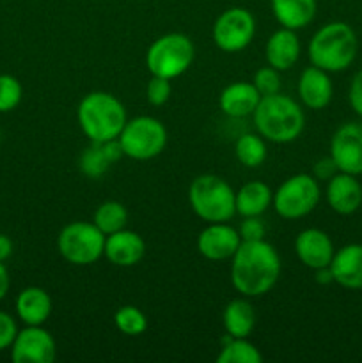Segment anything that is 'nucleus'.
I'll use <instances>...</instances> for the list:
<instances>
[{
  "label": "nucleus",
  "mask_w": 362,
  "mask_h": 363,
  "mask_svg": "<svg viewBox=\"0 0 362 363\" xmlns=\"http://www.w3.org/2000/svg\"><path fill=\"white\" fill-rule=\"evenodd\" d=\"M144 240L137 233H133V230L121 229L105 238V250H103V255L112 264L119 266V268L135 266L144 257Z\"/></svg>",
  "instance_id": "16"
},
{
  "label": "nucleus",
  "mask_w": 362,
  "mask_h": 363,
  "mask_svg": "<svg viewBox=\"0 0 362 363\" xmlns=\"http://www.w3.org/2000/svg\"><path fill=\"white\" fill-rule=\"evenodd\" d=\"M263 354L259 353L254 344L247 339H234L227 335L222 339V350H220L216 363H261Z\"/></svg>",
  "instance_id": "26"
},
{
  "label": "nucleus",
  "mask_w": 362,
  "mask_h": 363,
  "mask_svg": "<svg viewBox=\"0 0 362 363\" xmlns=\"http://www.w3.org/2000/svg\"><path fill=\"white\" fill-rule=\"evenodd\" d=\"M52 308V298L41 287H27L16 298V314L27 326L45 325Z\"/></svg>",
  "instance_id": "22"
},
{
  "label": "nucleus",
  "mask_w": 362,
  "mask_h": 363,
  "mask_svg": "<svg viewBox=\"0 0 362 363\" xmlns=\"http://www.w3.org/2000/svg\"><path fill=\"white\" fill-rule=\"evenodd\" d=\"M55 353V340L43 326L25 325L11 344V360L14 363H52Z\"/></svg>",
  "instance_id": "11"
},
{
  "label": "nucleus",
  "mask_w": 362,
  "mask_h": 363,
  "mask_svg": "<svg viewBox=\"0 0 362 363\" xmlns=\"http://www.w3.org/2000/svg\"><path fill=\"white\" fill-rule=\"evenodd\" d=\"M9 286H11L9 272H7L4 261H0V300H4V298H6L7 291H9Z\"/></svg>",
  "instance_id": "37"
},
{
  "label": "nucleus",
  "mask_w": 362,
  "mask_h": 363,
  "mask_svg": "<svg viewBox=\"0 0 362 363\" xmlns=\"http://www.w3.org/2000/svg\"><path fill=\"white\" fill-rule=\"evenodd\" d=\"M121 156H124V152L117 138L106 142H92L80 155L78 167H80L82 174L91 179H98Z\"/></svg>",
  "instance_id": "21"
},
{
  "label": "nucleus",
  "mask_w": 362,
  "mask_h": 363,
  "mask_svg": "<svg viewBox=\"0 0 362 363\" xmlns=\"http://www.w3.org/2000/svg\"><path fill=\"white\" fill-rule=\"evenodd\" d=\"M78 124L91 142L114 140L126 124L124 105L110 92H89L77 110Z\"/></svg>",
  "instance_id": "4"
},
{
  "label": "nucleus",
  "mask_w": 362,
  "mask_h": 363,
  "mask_svg": "<svg viewBox=\"0 0 362 363\" xmlns=\"http://www.w3.org/2000/svg\"><path fill=\"white\" fill-rule=\"evenodd\" d=\"M330 158L339 172L362 174V123L341 124L330 140Z\"/></svg>",
  "instance_id": "12"
},
{
  "label": "nucleus",
  "mask_w": 362,
  "mask_h": 363,
  "mask_svg": "<svg viewBox=\"0 0 362 363\" xmlns=\"http://www.w3.org/2000/svg\"><path fill=\"white\" fill-rule=\"evenodd\" d=\"M332 80L329 73L316 66H309L298 78V96L311 110H323L332 99Z\"/></svg>",
  "instance_id": "18"
},
{
  "label": "nucleus",
  "mask_w": 362,
  "mask_h": 363,
  "mask_svg": "<svg viewBox=\"0 0 362 363\" xmlns=\"http://www.w3.org/2000/svg\"><path fill=\"white\" fill-rule=\"evenodd\" d=\"M23 96V89L13 74H0V112H11L16 108Z\"/></svg>",
  "instance_id": "30"
},
{
  "label": "nucleus",
  "mask_w": 362,
  "mask_h": 363,
  "mask_svg": "<svg viewBox=\"0 0 362 363\" xmlns=\"http://www.w3.org/2000/svg\"><path fill=\"white\" fill-rule=\"evenodd\" d=\"M314 279L318 284H323V286H327V284L334 282V275H332V269H330V266H325V268H319V269H314Z\"/></svg>",
  "instance_id": "39"
},
{
  "label": "nucleus",
  "mask_w": 362,
  "mask_h": 363,
  "mask_svg": "<svg viewBox=\"0 0 362 363\" xmlns=\"http://www.w3.org/2000/svg\"><path fill=\"white\" fill-rule=\"evenodd\" d=\"M128 222V211L121 202L117 201H106L96 208L94 216H92V223L102 230L105 236L117 233L121 229H126Z\"/></svg>",
  "instance_id": "27"
},
{
  "label": "nucleus",
  "mask_w": 362,
  "mask_h": 363,
  "mask_svg": "<svg viewBox=\"0 0 362 363\" xmlns=\"http://www.w3.org/2000/svg\"><path fill=\"white\" fill-rule=\"evenodd\" d=\"M322 190L318 179L309 174H295L287 177L273 194V209L280 218L297 220L314 211Z\"/></svg>",
  "instance_id": "8"
},
{
  "label": "nucleus",
  "mask_w": 362,
  "mask_h": 363,
  "mask_svg": "<svg viewBox=\"0 0 362 363\" xmlns=\"http://www.w3.org/2000/svg\"><path fill=\"white\" fill-rule=\"evenodd\" d=\"M241 245L240 233L226 222L209 223L197 238V248L209 261H226L234 255Z\"/></svg>",
  "instance_id": "13"
},
{
  "label": "nucleus",
  "mask_w": 362,
  "mask_h": 363,
  "mask_svg": "<svg viewBox=\"0 0 362 363\" xmlns=\"http://www.w3.org/2000/svg\"><path fill=\"white\" fill-rule=\"evenodd\" d=\"M280 71H277L275 67L272 66H265L261 67V69L256 71L254 74V80H252V84H254V87L258 89V92L263 96H272V94H277V92H280Z\"/></svg>",
  "instance_id": "31"
},
{
  "label": "nucleus",
  "mask_w": 362,
  "mask_h": 363,
  "mask_svg": "<svg viewBox=\"0 0 362 363\" xmlns=\"http://www.w3.org/2000/svg\"><path fill=\"white\" fill-rule=\"evenodd\" d=\"M272 2V13L275 20L284 28L298 30L304 28L314 20L316 16V0H270Z\"/></svg>",
  "instance_id": "23"
},
{
  "label": "nucleus",
  "mask_w": 362,
  "mask_h": 363,
  "mask_svg": "<svg viewBox=\"0 0 362 363\" xmlns=\"http://www.w3.org/2000/svg\"><path fill=\"white\" fill-rule=\"evenodd\" d=\"M327 202L337 215H351L362 204V184L357 176L337 172L327 184Z\"/></svg>",
  "instance_id": "15"
},
{
  "label": "nucleus",
  "mask_w": 362,
  "mask_h": 363,
  "mask_svg": "<svg viewBox=\"0 0 362 363\" xmlns=\"http://www.w3.org/2000/svg\"><path fill=\"white\" fill-rule=\"evenodd\" d=\"M146 98L153 106H162L170 98V80L162 77H151L146 87Z\"/></svg>",
  "instance_id": "32"
},
{
  "label": "nucleus",
  "mask_w": 362,
  "mask_h": 363,
  "mask_svg": "<svg viewBox=\"0 0 362 363\" xmlns=\"http://www.w3.org/2000/svg\"><path fill=\"white\" fill-rule=\"evenodd\" d=\"M259 101H261V94L252 82H234L220 92L219 106L227 117L243 119L254 113Z\"/></svg>",
  "instance_id": "17"
},
{
  "label": "nucleus",
  "mask_w": 362,
  "mask_h": 363,
  "mask_svg": "<svg viewBox=\"0 0 362 363\" xmlns=\"http://www.w3.org/2000/svg\"><path fill=\"white\" fill-rule=\"evenodd\" d=\"M273 201V191L263 181H248L236 194V213L240 216H261Z\"/></svg>",
  "instance_id": "24"
},
{
  "label": "nucleus",
  "mask_w": 362,
  "mask_h": 363,
  "mask_svg": "<svg viewBox=\"0 0 362 363\" xmlns=\"http://www.w3.org/2000/svg\"><path fill=\"white\" fill-rule=\"evenodd\" d=\"M222 323L227 335L234 337V339H247L254 330L256 312L247 300L236 298L224 308Z\"/></svg>",
  "instance_id": "25"
},
{
  "label": "nucleus",
  "mask_w": 362,
  "mask_h": 363,
  "mask_svg": "<svg viewBox=\"0 0 362 363\" xmlns=\"http://www.w3.org/2000/svg\"><path fill=\"white\" fill-rule=\"evenodd\" d=\"M238 233H240L241 241H261L265 240L266 229L259 216H245Z\"/></svg>",
  "instance_id": "33"
},
{
  "label": "nucleus",
  "mask_w": 362,
  "mask_h": 363,
  "mask_svg": "<svg viewBox=\"0 0 362 363\" xmlns=\"http://www.w3.org/2000/svg\"><path fill=\"white\" fill-rule=\"evenodd\" d=\"M357 50L358 41L353 28L344 21H330L311 38L309 59L312 66L327 73H339L351 66Z\"/></svg>",
  "instance_id": "3"
},
{
  "label": "nucleus",
  "mask_w": 362,
  "mask_h": 363,
  "mask_svg": "<svg viewBox=\"0 0 362 363\" xmlns=\"http://www.w3.org/2000/svg\"><path fill=\"white\" fill-rule=\"evenodd\" d=\"M334 282L344 289H362V245L351 243L339 248L334 254L332 262Z\"/></svg>",
  "instance_id": "19"
},
{
  "label": "nucleus",
  "mask_w": 362,
  "mask_h": 363,
  "mask_svg": "<svg viewBox=\"0 0 362 363\" xmlns=\"http://www.w3.org/2000/svg\"><path fill=\"white\" fill-rule=\"evenodd\" d=\"M252 117L258 133L273 144L293 142L304 131V110L293 98L280 92L263 96Z\"/></svg>",
  "instance_id": "2"
},
{
  "label": "nucleus",
  "mask_w": 362,
  "mask_h": 363,
  "mask_svg": "<svg viewBox=\"0 0 362 363\" xmlns=\"http://www.w3.org/2000/svg\"><path fill=\"white\" fill-rule=\"evenodd\" d=\"M117 140L123 147L124 156L144 162L155 158L165 149L167 130L155 117L141 116L126 121Z\"/></svg>",
  "instance_id": "7"
},
{
  "label": "nucleus",
  "mask_w": 362,
  "mask_h": 363,
  "mask_svg": "<svg viewBox=\"0 0 362 363\" xmlns=\"http://www.w3.org/2000/svg\"><path fill=\"white\" fill-rule=\"evenodd\" d=\"M256 32V20L245 7H229L213 23V41L222 52L236 53L247 48Z\"/></svg>",
  "instance_id": "10"
},
{
  "label": "nucleus",
  "mask_w": 362,
  "mask_h": 363,
  "mask_svg": "<svg viewBox=\"0 0 362 363\" xmlns=\"http://www.w3.org/2000/svg\"><path fill=\"white\" fill-rule=\"evenodd\" d=\"M295 252L304 266L309 269H319L330 266L334 254V245L329 234L322 229H305L295 240Z\"/></svg>",
  "instance_id": "14"
},
{
  "label": "nucleus",
  "mask_w": 362,
  "mask_h": 363,
  "mask_svg": "<svg viewBox=\"0 0 362 363\" xmlns=\"http://www.w3.org/2000/svg\"><path fill=\"white\" fill-rule=\"evenodd\" d=\"M195 59V46L188 35L180 32L160 35L148 48L146 66L153 77H162L167 80L183 74Z\"/></svg>",
  "instance_id": "6"
},
{
  "label": "nucleus",
  "mask_w": 362,
  "mask_h": 363,
  "mask_svg": "<svg viewBox=\"0 0 362 363\" xmlns=\"http://www.w3.org/2000/svg\"><path fill=\"white\" fill-rule=\"evenodd\" d=\"M105 234L89 222H71L57 238L60 255L75 266H87L98 261L105 250Z\"/></svg>",
  "instance_id": "9"
},
{
  "label": "nucleus",
  "mask_w": 362,
  "mask_h": 363,
  "mask_svg": "<svg viewBox=\"0 0 362 363\" xmlns=\"http://www.w3.org/2000/svg\"><path fill=\"white\" fill-rule=\"evenodd\" d=\"M231 262L233 287L247 298L272 291L280 277V257L268 241H241Z\"/></svg>",
  "instance_id": "1"
},
{
  "label": "nucleus",
  "mask_w": 362,
  "mask_h": 363,
  "mask_svg": "<svg viewBox=\"0 0 362 363\" xmlns=\"http://www.w3.org/2000/svg\"><path fill=\"white\" fill-rule=\"evenodd\" d=\"M13 254V241L6 234H0V261H7Z\"/></svg>",
  "instance_id": "38"
},
{
  "label": "nucleus",
  "mask_w": 362,
  "mask_h": 363,
  "mask_svg": "<svg viewBox=\"0 0 362 363\" xmlns=\"http://www.w3.org/2000/svg\"><path fill=\"white\" fill-rule=\"evenodd\" d=\"M114 323H116L117 330L124 335L137 337L142 335L148 328V319H146L144 312L138 311L133 305H124L114 315Z\"/></svg>",
  "instance_id": "29"
},
{
  "label": "nucleus",
  "mask_w": 362,
  "mask_h": 363,
  "mask_svg": "<svg viewBox=\"0 0 362 363\" xmlns=\"http://www.w3.org/2000/svg\"><path fill=\"white\" fill-rule=\"evenodd\" d=\"M16 333H18L16 321H14L7 312L0 311V351L11 347Z\"/></svg>",
  "instance_id": "34"
},
{
  "label": "nucleus",
  "mask_w": 362,
  "mask_h": 363,
  "mask_svg": "<svg viewBox=\"0 0 362 363\" xmlns=\"http://www.w3.org/2000/svg\"><path fill=\"white\" fill-rule=\"evenodd\" d=\"M188 202L192 211L208 223L227 222L236 215V191L215 174H202L192 181Z\"/></svg>",
  "instance_id": "5"
},
{
  "label": "nucleus",
  "mask_w": 362,
  "mask_h": 363,
  "mask_svg": "<svg viewBox=\"0 0 362 363\" xmlns=\"http://www.w3.org/2000/svg\"><path fill=\"white\" fill-rule=\"evenodd\" d=\"M238 162L248 169H256L266 160V144L261 135L243 133L234 145Z\"/></svg>",
  "instance_id": "28"
},
{
  "label": "nucleus",
  "mask_w": 362,
  "mask_h": 363,
  "mask_svg": "<svg viewBox=\"0 0 362 363\" xmlns=\"http://www.w3.org/2000/svg\"><path fill=\"white\" fill-rule=\"evenodd\" d=\"M339 172L337 170V165L334 163V160L330 158H323V160H318L314 165V177L316 179H323V181H329L330 177H334L336 174Z\"/></svg>",
  "instance_id": "36"
},
{
  "label": "nucleus",
  "mask_w": 362,
  "mask_h": 363,
  "mask_svg": "<svg viewBox=\"0 0 362 363\" xmlns=\"http://www.w3.org/2000/svg\"><path fill=\"white\" fill-rule=\"evenodd\" d=\"M265 57L268 66L277 71H287L297 64L300 57V41L291 28H279L266 41Z\"/></svg>",
  "instance_id": "20"
},
{
  "label": "nucleus",
  "mask_w": 362,
  "mask_h": 363,
  "mask_svg": "<svg viewBox=\"0 0 362 363\" xmlns=\"http://www.w3.org/2000/svg\"><path fill=\"white\" fill-rule=\"evenodd\" d=\"M348 99L357 116L362 117V69L357 71L350 84V91H348Z\"/></svg>",
  "instance_id": "35"
}]
</instances>
